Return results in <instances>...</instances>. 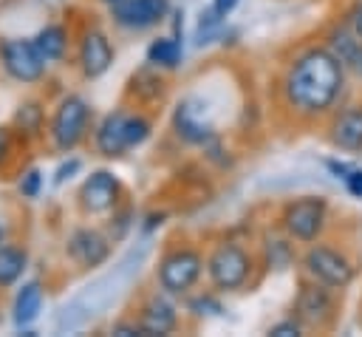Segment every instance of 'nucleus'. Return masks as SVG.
<instances>
[{
	"label": "nucleus",
	"instance_id": "ea45409f",
	"mask_svg": "<svg viewBox=\"0 0 362 337\" xmlns=\"http://www.w3.org/2000/svg\"><path fill=\"white\" fill-rule=\"evenodd\" d=\"M105 6H116V3H122V0H102Z\"/></svg>",
	"mask_w": 362,
	"mask_h": 337
},
{
	"label": "nucleus",
	"instance_id": "f03ea898",
	"mask_svg": "<svg viewBox=\"0 0 362 337\" xmlns=\"http://www.w3.org/2000/svg\"><path fill=\"white\" fill-rule=\"evenodd\" d=\"M257 263H260V258L246 244H240L235 238H223L206 252L204 275L215 292L238 295L255 283Z\"/></svg>",
	"mask_w": 362,
	"mask_h": 337
},
{
	"label": "nucleus",
	"instance_id": "ddd939ff",
	"mask_svg": "<svg viewBox=\"0 0 362 337\" xmlns=\"http://www.w3.org/2000/svg\"><path fill=\"white\" fill-rule=\"evenodd\" d=\"M181 306L178 297L161 292L158 286L153 292H147L136 309V320L144 331V337H164V334H175L181 326Z\"/></svg>",
	"mask_w": 362,
	"mask_h": 337
},
{
	"label": "nucleus",
	"instance_id": "c9c22d12",
	"mask_svg": "<svg viewBox=\"0 0 362 337\" xmlns=\"http://www.w3.org/2000/svg\"><path fill=\"white\" fill-rule=\"evenodd\" d=\"M345 20H348V25L362 37V0H356L351 8H348V14H345Z\"/></svg>",
	"mask_w": 362,
	"mask_h": 337
},
{
	"label": "nucleus",
	"instance_id": "1a4fd4ad",
	"mask_svg": "<svg viewBox=\"0 0 362 337\" xmlns=\"http://www.w3.org/2000/svg\"><path fill=\"white\" fill-rule=\"evenodd\" d=\"M124 201V184L122 178L107 170V167H96L90 170L79 190H76V207L82 215L88 218H105L113 207H119Z\"/></svg>",
	"mask_w": 362,
	"mask_h": 337
},
{
	"label": "nucleus",
	"instance_id": "4be33fe9",
	"mask_svg": "<svg viewBox=\"0 0 362 337\" xmlns=\"http://www.w3.org/2000/svg\"><path fill=\"white\" fill-rule=\"evenodd\" d=\"M260 263L266 269H288L297 261V244L277 227L274 232H266L260 238Z\"/></svg>",
	"mask_w": 362,
	"mask_h": 337
},
{
	"label": "nucleus",
	"instance_id": "7c9ffc66",
	"mask_svg": "<svg viewBox=\"0 0 362 337\" xmlns=\"http://www.w3.org/2000/svg\"><path fill=\"white\" fill-rule=\"evenodd\" d=\"M14 150H17V133L11 130V125H0V170L11 164Z\"/></svg>",
	"mask_w": 362,
	"mask_h": 337
},
{
	"label": "nucleus",
	"instance_id": "9d476101",
	"mask_svg": "<svg viewBox=\"0 0 362 337\" xmlns=\"http://www.w3.org/2000/svg\"><path fill=\"white\" fill-rule=\"evenodd\" d=\"M0 68L17 85H40L48 74L31 37H0Z\"/></svg>",
	"mask_w": 362,
	"mask_h": 337
},
{
	"label": "nucleus",
	"instance_id": "393cba45",
	"mask_svg": "<svg viewBox=\"0 0 362 337\" xmlns=\"http://www.w3.org/2000/svg\"><path fill=\"white\" fill-rule=\"evenodd\" d=\"M181 300H184V312L195 320H212V317L223 314V300H221V292H215V289H198L195 286Z\"/></svg>",
	"mask_w": 362,
	"mask_h": 337
},
{
	"label": "nucleus",
	"instance_id": "f257e3e1",
	"mask_svg": "<svg viewBox=\"0 0 362 337\" xmlns=\"http://www.w3.org/2000/svg\"><path fill=\"white\" fill-rule=\"evenodd\" d=\"M348 85V71L325 42L297 48L280 74V105L300 122H317L334 113Z\"/></svg>",
	"mask_w": 362,
	"mask_h": 337
},
{
	"label": "nucleus",
	"instance_id": "bb28decb",
	"mask_svg": "<svg viewBox=\"0 0 362 337\" xmlns=\"http://www.w3.org/2000/svg\"><path fill=\"white\" fill-rule=\"evenodd\" d=\"M124 136H127V147H130V150L147 144L150 136H153V119H150V113L141 110V108H127V116H124Z\"/></svg>",
	"mask_w": 362,
	"mask_h": 337
},
{
	"label": "nucleus",
	"instance_id": "72a5a7b5",
	"mask_svg": "<svg viewBox=\"0 0 362 337\" xmlns=\"http://www.w3.org/2000/svg\"><path fill=\"white\" fill-rule=\"evenodd\" d=\"M342 184H345V190L354 195V198H362V167H351V173L342 178Z\"/></svg>",
	"mask_w": 362,
	"mask_h": 337
},
{
	"label": "nucleus",
	"instance_id": "423d86ee",
	"mask_svg": "<svg viewBox=\"0 0 362 337\" xmlns=\"http://www.w3.org/2000/svg\"><path fill=\"white\" fill-rule=\"evenodd\" d=\"M300 272H303V278L317 280L322 286H331L337 292H345L356 278V266L348 258V252L334 246V244H328V241H322V238L308 244V246H303Z\"/></svg>",
	"mask_w": 362,
	"mask_h": 337
},
{
	"label": "nucleus",
	"instance_id": "4468645a",
	"mask_svg": "<svg viewBox=\"0 0 362 337\" xmlns=\"http://www.w3.org/2000/svg\"><path fill=\"white\" fill-rule=\"evenodd\" d=\"M170 0H122L110 6L113 23L124 31H147L170 17Z\"/></svg>",
	"mask_w": 362,
	"mask_h": 337
},
{
	"label": "nucleus",
	"instance_id": "39448f33",
	"mask_svg": "<svg viewBox=\"0 0 362 337\" xmlns=\"http://www.w3.org/2000/svg\"><path fill=\"white\" fill-rule=\"evenodd\" d=\"M331 224V207L325 195L308 193V195H297L288 198L277 215V227L297 244V246H308L314 241H320L325 235Z\"/></svg>",
	"mask_w": 362,
	"mask_h": 337
},
{
	"label": "nucleus",
	"instance_id": "e433bc0d",
	"mask_svg": "<svg viewBox=\"0 0 362 337\" xmlns=\"http://www.w3.org/2000/svg\"><path fill=\"white\" fill-rule=\"evenodd\" d=\"M238 3H240V0H212V3H209V8H212L218 17H223V20H226V17L238 8Z\"/></svg>",
	"mask_w": 362,
	"mask_h": 337
},
{
	"label": "nucleus",
	"instance_id": "f8f14e48",
	"mask_svg": "<svg viewBox=\"0 0 362 337\" xmlns=\"http://www.w3.org/2000/svg\"><path fill=\"white\" fill-rule=\"evenodd\" d=\"M113 59H116V48L110 42L107 31L99 25H85L82 34L76 37V71H79V76L93 82L113 68Z\"/></svg>",
	"mask_w": 362,
	"mask_h": 337
},
{
	"label": "nucleus",
	"instance_id": "2f4dec72",
	"mask_svg": "<svg viewBox=\"0 0 362 337\" xmlns=\"http://www.w3.org/2000/svg\"><path fill=\"white\" fill-rule=\"evenodd\" d=\"M79 170H82V159H76V156H71V153H68V156H65V159L57 164V170H54V178H51V181L59 187V184L71 181V178H74Z\"/></svg>",
	"mask_w": 362,
	"mask_h": 337
},
{
	"label": "nucleus",
	"instance_id": "5701e85b",
	"mask_svg": "<svg viewBox=\"0 0 362 337\" xmlns=\"http://www.w3.org/2000/svg\"><path fill=\"white\" fill-rule=\"evenodd\" d=\"M144 62L170 74V71H178L181 62H184V42L173 34H164V37H156L150 40L147 51H144Z\"/></svg>",
	"mask_w": 362,
	"mask_h": 337
},
{
	"label": "nucleus",
	"instance_id": "473e14b6",
	"mask_svg": "<svg viewBox=\"0 0 362 337\" xmlns=\"http://www.w3.org/2000/svg\"><path fill=\"white\" fill-rule=\"evenodd\" d=\"M107 331H110V334H119V337H144V331H141V326H139V320H136V314H130V317H119V320H113Z\"/></svg>",
	"mask_w": 362,
	"mask_h": 337
},
{
	"label": "nucleus",
	"instance_id": "f3484780",
	"mask_svg": "<svg viewBox=\"0 0 362 337\" xmlns=\"http://www.w3.org/2000/svg\"><path fill=\"white\" fill-rule=\"evenodd\" d=\"M328 142L342 153H362V105H348L334 113Z\"/></svg>",
	"mask_w": 362,
	"mask_h": 337
},
{
	"label": "nucleus",
	"instance_id": "aec40b11",
	"mask_svg": "<svg viewBox=\"0 0 362 337\" xmlns=\"http://www.w3.org/2000/svg\"><path fill=\"white\" fill-rule=\"evenodd\" d=\"M127 96L139 105V108H153L158 105L164 96H167V79H164V71L153 68V65H144L139 68L130 82H127Z\"/></svg>",
	"mask_w": 362,
	"mask_h": 337
},
{
	"label": "nucleus",
	"instance_id": "4c0bfd02",
	"mask_svg": "<svg viewBox=\"0 0 362 337\" xmlns=\"http://www.w3.org/2000/svg\"><path fill=\"white\" fill-rule=\"evenodd\" d=\"M164 218H167V212H150V215H147V224H144V232H153L156 227H161Z\"/></svg>",
	"mask_w": 362,
	"mask_h": 337
},
{
	"label": "nucleus",
	"instance_id": "dca6fc26",
	"mask_svg": "<svg viewBox=\"0 0 362 337\" xmlns=\"http://www.w3.org/2000/svg\"><path fill=\"white\" fill-rule=\"evenodd\" d=\"M328 51L342 62V68L354 76L362 79V37L348 25V20H339L334 23L328 31H325V40Z\"/></svg>",
	"mask_w": 362,
	"mask_h": 337
},
{
	"label": "nucleus",
	"instance_id": "7ed1b4c3",
	"mask_svg": "<svg viewBox=\"0 0 362 337\" xmlns=\"http://www.w3.org/2000/svg\"><path fill=\"white\" fill-rule=\"evenodd\" d=\"M93 130V105L82 93H65L54 105L45 127V139L54 153H74L90 139Z\"/></svg>",
	"mask_w": 362,
	"mask_h": 337
},
{
	"label": "nucleus",
	"instance_id": "b1692460",
	"mask_svg": "<svg viewBox=\"0 0 362 337\" xmlns=\"http://www.w3.org/2000/svg\"><path fill=\"white\" fill-rule=\"evenodd\" d=\"M28 263H31V255L25 246H20L14 241L0 244V292L17 286L23 280V275L28 272Z\"/></svg>",
	"mask_w": 362,
	"mask_h": 337
},
{
	"label": "nucleus",
	"instance_id": "6e6552de",
	"mask_svg": "<svg viewBox=\"0 0 362 337\" xmlns=\"http://www.w3.org/2000/svg\"><path fill=\"white\" fill-rule=\"evenodd\" d=\"M113 241L107 238L105 227H93V224H76L68 229L62 252L65 258L82 269V272H93L99 266H105L113 258Z\"/></svg>",
	"mask_w": 362,
	"mask_h": 337
},
{
	"label": "nucleus",
	"instance_id": "6ab92c4d",
	"mask_svg": "<svg viewBox=\"0 0 362 337\" xmlns=\"http://www.w3.org/2000/svg\"><path fill=\"white\" fill-rule=\"evenodd\" d=\"M11 130L17 133V139L23 142H40L45 139V127H48V113H45V102L40 99H23L14 113H11Z\"/></svg>",
	"mask_w": 362,
	"mask_h": 337
},
{
	"label": "nucleus",
	"instance_id": "412c9836",
	"mask_svg": "<svg viewBox=\"0 0 362 337\" xmlns=\"http://www.w3.org/2000/svg\"><path fill=\"white\" fill-rule=\"evenodd\" d=\"M34 45L40 51V57L45 59V65H62L71 48V28L65 23H45L34 37Z\"/></svg>",
	"mask_w": 362,
	"mask_h": 337
},
{
	"label": "nucleus",
	"instance_id": "0eeeda50",
	"mask_svg": "<svg viewBox=\"0 0 362 337\" xmlns=\"http://www.w3.org/2000/svg\"><path fill=\"white\" fill-rule=\"evenodd\" d=\"M337 289L322 286L317 280L300 278V286L294 292V303H291V314L308 329V331H328L334 329L337 317H339V300H337Z\"/></svg>",
	"mask_w": 362,
	"mask_h": 337
},
{
	"label": "nucleus",
	"instance_id": "f704fd0d",
	"mask_svg": "<svg viewBox=\"0 0 362 337\" xmlns=\"http://www.w3.org/2000/svg\"><path fill=\"white\" fill-rule=\"evenodd\" d=\"M351 167H354L351 161H342V159H325V170H328L334 178H339V181L351 173Z\"/></svg>",
	"mask_w": 362,
	"mask_h": 337
},
{
	"label": "nucleus",
	"instance_id": "a211bd4d",
	"mask_svg": "<svg viewBox=\"0 0 362 337\" xmlns=\"http://www.w3.org/2000/svg\"><path fill=\"white\" fill-rule=\"evenodd\" d=\"M42 306H45V286L40 278H31V280H23L17 286V295H14V303H11V320L20 329H31L40 314H42Z\"/></svg>",
	"mask_w": 362,
	"mask_h": 337
},
{
	"label": "nucleus",
	"instance_id": "c756f323",
	"mask_svg": "<svg viewBox=\"0 0 362 337\" xmlns=\"http://www.w3.org/2000/svg\"><path fill=\"white\" fill-rule=\"evenodd\" d=\"M308 329L294 317V314H286L283 320H277V323H272L269 329H266V334H272V337H303Z\"/></svg>",
	"mask_w": 362,
	"mask_h": 337
},
{
	"label": "nucleus",
	"instance_id": "9b49d317",
	"mask_svg": "<svg viewBox=\"0 0 362 337\" xmlns=\"http://www.w3.org/2000/svg\"><path fill=\"white\" fill-rule=\"evenodd\" d=\"M170 127L178 142H184L187 147H198V150H204L209 142H215L221 136L215 122L209 119V110L201 96L178 99L173 108V116H170Z\"/></svg>",
	"mask_w": 362,
	"mask_h": 337
},
{
	"label": "nucleus",
	"instance_id": "c85d7f7f",
	"mask_svg": "<svg viewBox=\"0 0 362 337\" xmlns=\"http://www.w3.org/2000/svg\"><path fill=\"white\" fill-rule=\"evenodd\" d=\"M42 184H45L42 170H40V167H28V170H23L20 178H17V193H20L23 198H37L40 190H42Z\"/></svg>",
	"mask_w": 362,
	"mask_h": 337
},
{
	"label": "nucleus",
	"instance_id": "a878e982",
	"mask_svg": "<svg viewBox=\"0 0 362 337\" xmlns=\"http://www.w3.org/2000/svg\"><path fill=\"white\" fill-rule=\"evenodd\" d=\"M102 227H105V232H107V238H110L113 244H122V241L133 232V227H136V212H133V207H130L127 201H122L119 207H113V210L105 215Z\"/></svg>",
	"mask_w": 362,
	"mask_h": 337
},
{
	"label": "nucleus",
	"instance_id": "cd10ccee",
	"mask_svg": "<svg viewBox=\"0 0 362 337\" xmlns=\"http://www.w3.org/2000/svg\"><path fill=\"white\" fill-rule=\"evenodd\" d=\"M223 17H218L209 6L198 14V25H195V45L198 48H204V45H209L212 40H218L221 37V31H223Z\"/></svg>",
	"mask_w": 362,
	"mask_h": 337
},
{
	"label": "nucleus",
	"instance_id": "2eb2a0df",
	"mask_svg": "<svg viewBox=\"0 0 362 337\" xmlns=\"http://www.w3.org/2000/svg\"><path fill=\"white\" fill-rule=\"evenodd\" d=\"M124 116H127V108L119 105L113 110H107L90 130V142H93V150L102 156V159H122L124 153H130L127 147V136H124Z\"/></svg>",
	"mask_w": 362,
	"mask_h": 337
},
{
	"label": "nucleus",
	"instance_id": "20e7f679",
	"mask_svg": "<svg viewBox=\"0 0 362 337\" xmlns=\"http://www.w3.org/2000/svg\"><path fill=\"white\" fill-rule=\"evenodd\" d=\"M204 266H206V255L195 246V244H170L158 261H156V286L173 297H184L189 295L201 278H204Z\"/></svg>",
	"mask_w": 362,
	"mask_h": 337
},
{
	"label": "nucleus",
	"instance_id": "58836bf2",
	"mask_svg": "<svg viewBox=\"0 0 362 337\" xmlns=\"http://www.w3.org/2000/svg\"><path fill=\"white\" fill-rule=\"evenodd\" d=\"M6 241H8V238H6V227L0 224V244H6Z\"/></svg>",
	"mask_w": 362,
	"mask_h": 337
}]
</instances>
